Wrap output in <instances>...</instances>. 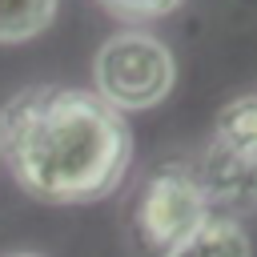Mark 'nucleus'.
Wrapping results in <instances>:
<instances>
[{"mask_svg": "<svg viewBox=\"0 0 257 257\" xmlns=\"http://www.w3.org/2000/svg\"><path fill=\"white\" fill-rule=\"evenodd\" d=\"M12 257H36V253H12Z\"/></svg>", "mask_w": 257, "mask_h": 257, "instance_id": "nucleus-8", "label": "nucleus"}, {"mask_svg": "<svg viewBox=\"0 0 257 257\" xmlns=\"http://www.w3.org/2000/svg\"><path fill=\"white\" fill-rule=\"evenodd\" d=\"M92 80L104 104H112L116 112H141L173 92L177 60L149 32H116L100 44L92 60Z\"/></svg>", "mask_w": 257, "mask_h": 257, "instance_id": "nucleus-2", "label": "nucleus"}, {"mask_svg": "<svg viewBox=\"0 0 257 257\" xmlns=\"http://www.w3.org/2000/svg\"><path fill=\"white\" fill-rule=\"evenodd\" d=\"M56 16V0H0V44L44 32Z\"/></svg>", "mask_w": 257, "mask_h": 257, "instance_id": "nucleus-6", "label": "nucleus"}, {"mask_svg": "<svg viewBox=\"0 0 257 257\" xmlns=\"http://www.w3.org/2000/svg\"><path fill=\"white\" fill-rule=\"evenodd\" d=\"M209 197L217 205H253L257 201V92L237 96L221 108L217 133L205 157V169L197 173Z\"/></svg>", "mask_w": 257, "mask_h": 257, "instance_id": "nucleus-4", "label": "nucleus"}, {"mask_svg": "<svg viewBox=\"0 0 257 257\" xmlns=\"http://www.w3.org/2000/svg\"><path fill=\"white\" fill-rule=\"evenodd\" d=\"M209 217V197L189 165H161L137 193L133 237L145 253L165 257Z\"/></svg>", "mask_w": 257, "mask_h": 257, "instance_id": "nucleus-3", "label": "nucleus"}, {"mask_svg": "<svg viewBox=\"0 0 257 257\" xmlns=\"http://www.w3.org/2000/svg\"><path fill=\"white\" fill-rule=\"evenodd\" d=\"M116 20H128V24H145V20H161L169 16L173 8H181L185 0H100Z\"/></svg>", "mask_w": 257, "mask_h": 257, "instance_id": "nucleus-7", "label": "nucleus"}, {"mask_svg": "<svg viewBox=\"0 0 257 257\" xmlns=\"http://www.w3.org/2000/svg\"><path fill=\"white\" fill-rule=\"evenodd\" d=\"M165 257H253L249 233L233 217H205L181 245H173Z\"/></svg>", "mask_w": 257, "mask_h": 257, "instance_id": "nucleus-5", "label": "nucleus"}, {"mask_svg": "<svg viewBox=\"0 0 257 257\" xmlns=\"http://www.w3.org/2000/svg\"><path fill=\"white\" fill-rule=\"evenodd\" d=\"M0 149L24 193L48 205H88L108 197L133 161L124 116L96 92L28 88L0 112Z\"/></svg>", "mask_w": 257, "mask_h": 257, "instance_id": "nucleus-1", "label": "nucleus"}]
</instances>
